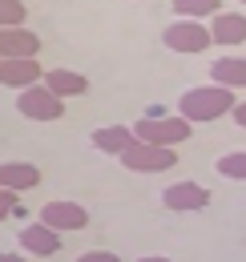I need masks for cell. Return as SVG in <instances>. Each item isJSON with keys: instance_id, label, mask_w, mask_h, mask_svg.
I'll list each match as a JSON object with an SVG mask.
<instances>
[{"instance_id": "obj_1", "label": "cell", "mask_w": 246, "mask_h": 262, "mask_svg": "<svg viewBox=\"0 0 246 262\" xmlns=\"http://www.w3.org/2000/svg\"><path fill=\"white\" fill-rule=\"evenodd\" d=\"M234 105H238V97L230 89H222V85H194V89H186L178 97V117H186L190 125L218 121V117L234 113Z\"/></svg>"}, {"instance_id": "obj_2", "label": "cell", "mask_w": 246, "mask_h": 262, "mask_svg": "<svg viewBox=\"0 0 246 262\" xmlns=\"http://www.w3.org/2000/svg\"><path fill=\"white\" fill-rule=\"evenodd\" d=\"M194 133V125L186 121V117H141L137 125H133V137L137 141H150V145H166V149H174V145H182L186 137Z\"/></svg>"}, {"instance_id": "obj_3", "label": "cell", "mask_w": 246, "mask_h": 262, "mask_svg": "<svg viewBox=\"0 0 246 262\" xmlns=\"http://www.w3.org/2000/svg\"><path fill=\"white\" fill-rule=\"evenodd\" d=\"M117 162H121L129 173H161V169H174V165H178V149L150 145V141H133Z\"/></svg>"}, {"instance_id": "obj_4", "label": "cell", "mask_w": 246, "mask_h": 262, "mask_svg": "<svg viewBox=\"0 0 246 262\" xmlns=\"http://www.w3.org/2000/svg\"><path fill=\"white\" fill-rule=\"evenodd\" d=\"M16 113L29 121H61L65 117V101L57 93H49L45 85H32L25 93H16Z\"/></svg>"}, {"instance_id": "obj_5", "label": "cell", "mask_w": 246, "mask_h": 262, "mask_svg": "<svg viewBox=\"0 0 246 262\" xmlns=\"http://www.w3.org/2000/svg\"><path fill=\"white\" fill-rule=\"evenodd\" d=\"M161 45L174 53H206L214 40H210V29L202 20H174V25H166Z\"/></svg>"}, {"instance_id": "obj_6", "label": "cell", "mask_w": 246, "mask_h": 262, "mask_svg": "<svg viewBox=\"0 0 246 262\" xmlns=\"http://www.w3.org/2000/svg\"><path fill=\"white\" fill-rule=\"evenodd\" d=\"M40 222L57 234H73V230L89 226V210L81 202H45L40 206Z\"/></svg>"}, {"instance_id": "obj_7", "label": "cell", "mask_w": 246, "mask_h": 262, "mask_svg": "<svg viewBox=\"0 0 246 262\" xmlns=\"http://www.w3.org/2000/svg\"><path fill=\"white\" fill-rule=\"evenodd\" d=\"M166 210H178V214H194V210H206L210 206V190L198 186V182H174L161 190Z\"/></svg>"}, {"instance_id": "obj_8", "label": "cell", "mask_w": 246, "mask_h": 262, "mask_svg": "<svg viewBox=\"0 0 246 262\" xmlns=\"http://www.w3.org/2000/svg\"><path fill=\"white\" fill-rule=\"evenodd\" d=\"M45 81V69L36 61H12V57H0V89H16L25 93L32 85Z\"/></svg>"}, {"instance_id": "obj_9", "label": "cell", "mask_w": 246, "mask_h": 262, "mask_svg": "<svg viewBox=\"0 0 246 262\" xmlns=\"http://www.w3.org/2000/svg\"><path fill=\"white\" fill-rule=\"evenodd\" d=\"M40 53V36L16 25V29H0V57H12V61H36Z\"/></svg>"}, {"instance_id": "obj_10", "label": "cell", "mask_w": 246, "mask_h": 262, "mask_svg": "<svg viewBox=\"0 0 246 262\" xmlns=\"http://www.w3.org/2000/svg\"><path fill=\"white\" fill-rule=\"evenodd\" d=\"M20 250L32 254V258H53L61 250V234L49 230L45 222H29V226L20 230Z\"/></svg>"}, {"instance_id": "obj_11", "label": "cell", "mask_w": 246, "mask_h": 262, "mask_svg": "<svg viewBox=\"0 0 246 262\" xmlns=\"http://www.w3.org/2000/svg\"><path fill=\"white\" fill-rule=\"evenodd\" d=\"M40 85H45L49 93H57L61 101L89 93V81H85L81 73H73V69H45V81H40Z\"/></svg>"}, {"instance_id": "obj_12", "label": "cell", "mask_w": 246, "mask_h": 262, "mask_svg": "<svg viewBox=\"0 0 246 262\" xmlns=\"http://www.w3.org/2000/svg\"><path fill=\"white\" fill-rule=\"evenodd\" d=\"M89 141H93V149H101L109 158H121L137 137H133V125H101V129L89 133Z\"/></svg>"}, {"instance_id": "obj_13", "label": "cell", "mask_w": 246, "mask_h": 262, "mask_svg": "<svg viewBox=\"0 0 246 262\" xmlns=\"http://www.w3.org/2000/svg\"><path fill=\"white\" fill-rule=\"evenodd\" d=\"M40 186V169L32 162H4L0 165V190H12V194H25Z\"/></svg>"}, {"instance_id": "obj_14", "label": "cell", "mask_w": 246, "mask_h": 262, "mask_svg": "<svg viewBox=\"0 0 246 262\" xmlns=\"http://www.w3.org/2000/svg\"><path fill=\"white\" fill-rule=\"evenodd\" d=\"M210 40L214 45H242L246 16L242 12H218V16H210Z\"/></svg>"}, {"instance_id": "obj_15", "label": "cell", "mask_w": 246, "mask_h": 262, "mask_svg": "<svg viewBox=\"0 0 246 262\" xmlns=\"http://www.w3.org/2000/svg\"><path fill=\"white\" fill-rule=\"evenodd\" d=\"M210 85H222V89H246V57H218L210 65Z\"/></svg>"}, {"instance_id": "obj_16", "label": "cell", "mask_w": 246, "mask_h": 262, "mask_svg": "<svg viewBox=\"0 0 246 262\" xmlns=\"http://www.w3.org/2000/svg\"><path fill=\"white\" fill-rule=\"evenodd\" d=\"M174 12L178 20H206L222 12V0H174Z\"/></svg>"}, {"instance_id": "obj_17", "label": "cell", "mask_w": 246, "mask_h": 262, "mask_svg": "<svg viewBox=\"0 0 246 262\" xmlns=\"http://www.w3.org/2000/svg\"><path fill=\"white\" fill-rule=\"evenodd\" d=\"M222 178H230V182H246V154L242 149H234V154H222L214 165Z\"/></svg>"}, {"instance_id": "obj_18", "label": "cell", "mask_w": 246, "mask_h": 262, "mask_svg": "<svg viewBox=\"0 0 246 262\" xmlns=\"http://www.w3.org/2000/svg\"><path fill=\"white\" fill-rule=\"evenodd\" d=\"M25 4L20 0H0V29H16V25H25Z\"/></svg>"}, {"instance_id": "obj_19", "label": "cell", "mask_w": 246, "mask_h": 262, "mask_svg": "<svg viewBox=\"0 0 246 262\" xmlns=\"http://www.w3.org/2000/svg\"><path fill=\"white\" fill-rule=\"evenodd\" d=\"M16 198H20V194H12V190H0V222H4V218H12V214L20 210V202H16Z\"/></svg>"}, {"instance_id": "obj_20", "label": "cell", "mask_w": 246, "mask_h": 262, "mask_svg": "<svg viewBox=\"0 0 246 262\" xmlns=\"http://www.w3.org/2000/svg\"><path fill=\"white\" fill-rule=\"evenodd\" d=\"M77 262H121V258H117L113 250H85Z\"/></svg>"}, {"instance_id": "obj_21", "label": "cell", "mask_w": 246, "mask_h": 262, "mask_svg": "<svg viewBox=\"0 0 246 262\" xmlns=\"http://www.w3.org/2000/svg\"><path fill=\"white\" fill-rule=\"evenodd\" d=\"M230 117H234V121L246 129V101H242V105H234V113H230Z\"/></svg>"}, {"instance_id": "obj_22", "label": "cell", "mask_w": 246, "mask_h": 262, "mask_svg": "<svg viewBox=\"0 0 246 262\" xmlns=\"http://www.w3.org/2000/svg\"><path fill=\"white\" fill-rule=\"evenodd\" d=\"M0 262H29L25 254H8V250H0Z\"/></svg>"}, {"instance_id": "obj_23", "label": "cell", "mask_w": 246, "mask_h": 262, "mask_svg": "<svg viewBox=\"0 0 246 262\" xmlns=\"http://www.w3.org/2000/svg\"><path fill=\"white\" fill-rule=\"evenodd\" d=\"M137 262H174V258H161V254H146V258H137Z\"/></svg>"}, {"instance_id": "obj_24", "label": "cell", "mask_w": 246, "mask_h": 262, "mask_svg": "<svg viewBox=\"0 0 246 262\" xmlns=\"http://www.w3.org/2000/svg\"><path fill=\"white\" fill-rule=\"evenodd\" d=\"M238 4H246V0H238Z\"/></svg>"}]
</instances>
